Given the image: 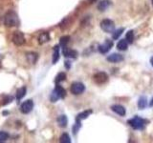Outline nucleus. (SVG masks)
Listing matches in <instances>:
<instances>
[{"instance_id":"obj_5","label":"nucleus","mask_w":153,"mask_h":143,"mask_svg":"<svg viewBox=\"0 0 153 143\" xmlns=\"http://www.w3.org/2000/svg\"><path fill=\"white\" fill-rule=\"evenodd\" d=\"M70 90H71V93L73 94L79 95V94H81L85 91V86L81 82H74L71 85Z\"/></svg>"},{"instance_id":"obj_18","label":"nucleus","mask_w":153,"mask_h":143,"mask_svg":"<svg viewBox=\"0 0 153 143\" xmlns=\"http://www.w3.org/2000/svg\"><path fill=\"white\" fill-rule=\"evenodd\" d=\"M92 113H93L92 110H87V111H84L82 113H80L78 114V116H76V120L81 121V120H83V119H86Z\"/></svg>"},{"instance_id":"obj_33","label":"nucleus","mask_w":153,"mask_h":143,"mask_svg":"<svg viewBox=\"0 0 153 143\" xmlns=\"http://www.w3.org/2000/svg\"><path fill=\"white\" fill-rule=\"evenodd\" d=\"M88 1H89L90 3H94V2L97 1V0H88Z\"/></svg>"},{"instance_id":"obj_13","label":"nucleus","mask_w":153,"mask_h":143,"mask_svg":"<svg viewBox=\"0 0 153 143\" xmlns=\"http://www.w3.org/2000/svg\"><path fill=\"white\" fill-rule=\"evenodd\" d=\"M55 91H56V93L57 94V95H59V99L60 98L63 99L66 97V91H65V89L62 87V86H60L59 83L56 84V88H55Z\"/></svg>"},{"instance_id":"obj_17","label":"nucleus","mask_w":153,"mask_h":143,"mask_svg":"<svg viewBox=\"0 0 153 143\" xmlns=\"http://www.w3.org/2000/svg\"><path fill=\"white\" fill-rule=\"evenodd\" d=\"M128 48V42L126 39H121L117 44V49L119 51H126Z\"/></svg>"},{"instance_id":"obj_16","label":"nucleus","mask_w":153,"mask_h":143,"mask_svg":"<svg viewBox=\"0 0 153 143\" xmlns=\"http://www.w3.org/2000/svg\"><path fill=\"white\" fill-rule=\"evenodd\" d=\"M49 40H50V35L46 32H41L39 36H38V43L39 44H44V43L48 42Z\"/></svg>"},{"instance_id":"obj_29","label":"nucleus","mask_w":153,"mask_h":143,"mask_svg":"<svg viewBox=\"0 0 153 143\" xmlns=\"http://www.w3.org/2000/svg\"><path fill=\"white\" fill-rule=\"evenodd\" d=\"M80 121H79V120H76V124H75V125L73 126V128H72V129H73V133H75V135H76V133H78V131L79 130V128H80Z\"/></svg>"},{"instance_id":"obj_26","label":"nucleus","mask_w":153,"mask_h":143,"mask_svg":"<svg viewBox=\"0 0 153 143\" xmlns=\"http://www.w3.org/2000/svg\"><path fill=\"white\" fill-rule=\"evenodd\" d=\"M66 79V74L65 73H59L56 76V83H59V82H62V81H64Z\"/></svg>"},{"instance_id":"obj_12","label":"nucleus","mask_w":153,"mask_h":143,"mask_svg":"<svg viewBox=\"0 0 153 143\" xmlns=\"http://www.w3.org/2000/svg\"><path fill=\"white\" fill-rule=\"evenodd\" d=\"M110 6H111V1H110V0H102V1H100L99 3L98 9L100 12H104V11H106Z\"/></svg>"},{"instance_id":"obj_31","label":"nucleus","mask_w":153,"mask_h":143,"mask_svg":"<svg viewBox=\"0 0 153 143\" xmlns=\"http://www.w3.org/2000/svg\"><path fill=\"white\" fill-rule=\"evenodd\" d=\"M149 106H150V107H153V97H152V99H151V102H150V104H149Z\"/></svg>"},{"instance_id":"obj_6","label":"nucleus","mask_w":153,"mask_h":143,"mask_svg":"<svg viewBox=\"0 0 153 143\" xmlns=\"http://www.w3.org/2000/svg\"><path fill=\"white\" fill-rule=\"evenodd\" d=\"M12 41L14 45L16 46H21L25 43V37H24V35L21 32H16L13 35V38Z\"/></svg>"},{"instance_id":"obj_23","label":"nucleus","mask_w":153,"mask_h":143,"mask_svg":"<svg viewBox=\"0 0 153 143\" xmlns=\"http://www.w3.org/2000/svg\"><path fill=\"white\" fill-rule=\"evenodd\" d=\"M59 142H61V143H70L71 142V138H70L68 133H62L60 138H59Z\"/></svg>"},{"instance_id":"obj_22","label":"nucleus","mask_w":153,"mask_h":143,"mask_svg":"<svg viewBox=\"0 0 153 143\" xmlns=\"http://www.w3.org/2000/svg\"><path fill=\"white\" fill-rule=\"evenodd\" d=\"M126 40L129 43V44H132L133 41H134V32L133 31H128L126 32Z\"/></svg>"},{"instance_id":"obj_11","label":"nucleus","mask_w":153,"mask_h":143,"mask_svg":"<svg viewBox=\"0 0 153 143\" xmlns=\"http://www.w3.org/2000/svg\"><path fill=\"white\" fill-rule=\"evenodd\" d=\"M63 55L65 57H69V58H76L78 57V52L63 48Z\"/></svg>"},{"instance_id":"obj_19","label":"nucleus","mask_w":153,"mask_h":143,"mask_svg":"<svg viewBox=\"0 0 153 143\" xmlns=\"http://www.w3.org/2000/svg\"><path fill=\"white\" fill-rule=\"evenodd\" d=\"M26 93H27V88L25 87V86H24V87L19 88V89L16 91V99H17V100L22 99L24 97H25Z\"/></svg>"},{"instance_id":"obj_14","label":"nucleus","mask_w":153,"mask_h":143,"mask_svg":"<svg viewBox=\"0 0 153 143\" xmlns=\"http://www.w3.org/2000/svg\"><path fill=\"white\" fill-rule=\"evenodd\" d=\"M57 121V124H59V126L61 127V128H65L67 126V124H68V118H67L66 116L64 114H61L56 119Z\"/></svg>"},{"instance_id":"obj_1","label":"nucleus","mask_w":153,"mask_h":143,"mask_svg":"<svg viewBox=\"0 0 153 143\" xmlns=\"http://www.w3.org/2000/svg\"><path fill=\"white\" fill-rule=\"evenodd\" d=\"M127 123L134 129V130H143L146 126V120L138 116H135L133 118L129 119Z\"/></svg>"},{"instance_id":"obj_32","label":"nucleus","mask_w":153,"mask_h":143,"mask_svg":"<svg viewBox=\"0 0 153 143\" xmlns=\"http://www.w3.org/2000/svg\"><path fill=\"white\" fill-rule=\"evenodd\" d=\"M150 63H151V65H152V67H153V56L150 58Z\"/></svg>"},{"instance_id":"obj_28","label":"nucleus","mask_w":153,"mask_h":143,"mask_svg":"<svg viewBox=\"0 0 153 143\" xmlns=\"http://www.w3.org/2000/svg\"><path fill=\"white\" fill-rule=\"evenodd\" d=\"M59 99V95H57V94L56 93V91L54 90V91H53V93L51 94V95H50V100L52 102H56Z\"/></svg>"},{"instance_id":"obj_35","label":"nucleus","mask_w":153,"mask_h":143,"mask_svg":"<svg viewBox=\"0 0 153 143\" xmlns=\"http://www.w3.org/2000/svg\"><path fill=\"white\" fill-rule=\"evenodd\" d=\"M151 1H152V5H153V0H151Z\"/></svg>"},{"instance_id":"obj_9","label":"nucleus","mask_w":153,"mask_h":143,"mask_svg":"<svg viewBox=\"0 0 153 143\" xmlns=\"http://www.w3.org/2000/svg\"><path fill=\"white\" fill-rule=\"evenodd\" d=\"M111 110L114 113H116L117 114H119V116H126V108H124L123 106H122V105H118V104L112 105Z\"/></svg>"},{"instance_id":"obj_10","label":"nucleus","mask_w":153,"mask_h":143,"mask_svg":"<svg viewBox=\"0 0 153 143\" xmlns=\"http://www.w3.org/2000/svg\"><path fill=\"white\" fill-rule=\"evenodd\" d=\"M107 61L111 62V63H118L123 60V56L120 54H112L107 56Z\"/></svg>"},{"instance_id":"obj_27","label":"nucleus","mask_w":153,"mask_h":143,"mask_svg":"<svg viewBox=\"0 0 153 143\" xmlns=\"http://www.w3.org/2000/svg\"><path fill=\"white\" fill-rule=\"evenodd\" d=\"M8 138H9V133L7 132H4V131L0 132V142L6 141Z\"/></svg>"},{"instance_id":"obj_3","label":"nucleus","mask_w":153,"mask_h":143,"mask_svg":"<svg viewBox=\"0 0 153 143\" xmlns=\"http://www.w3.org/2000/svg\"><path fill=\"white\" fill-rule=\"evenodd\" d=\"M100 28L105 32H113L115 31V23L110 19H103L100 22Z\"/></svg>"},{"instance_id":"obj_25","label":"nucleus","mask_w":153,"mask_h":143,"mask_svg":"<svg viewBox=\"0 0 153 143\" xmlns=\"http://www.w3.org/2000/svg\"><path fill=\"white\" fill-rule=\"evenodd\" d=\"M69 40H70V36H69V35H64V36H62V37L60 38V40H59V45H60L61 47L65 48L66 45H67V43L69 42Z\"/></svg>"},{"instance_id":"obj_8","label":"nucleus","mask_w":153,"mask_h":143,"mask_svg":"<svg viewBox=\"0 0 153 143\" xmlns=\"http://www.w3.org/2000/svg\"><path fill=\"white\" fill-rule=\"evenodd\" d=\"M112 47H113V42L109 39H106L104 41V43L99 46V52L100 54H106L107 52L111 50Z\"/></svg>"},{"instance_id":"obj_21","label":"nucleus","mask_w":153,"mask_h":143,"mask_svg":"<svg viewBox=\"0 0 153 143\" xmlns=\"http://www.w3.org/2000/svg\"><path fill=\"white\" fill-rule=\"evenodd\" d=\"M146 104H147V100L146 97H141L138 100V107L140 109H145L146 107Z\"/></svg>"},{"instance_id":"obj_30","label":"nucleus","mask_w":153,"mask_h":143,"mask_svg":"<svg viewBox=\"0 0 153 143\" xmlns=\"http://www.w3.org/2000/svg\"><path fill=\"white\" fill-rule=\"evenodd\" d=\"M64 66H65V68H67V69H70V67H71V63H70V61H65V64H64Z\"/></svg>"},{"instance_id":"obj_2","label":"nucleus","mask_w":153,"mask_h":143,"mask_svg":"<svg viewBox=\"0 0 153 143\" xmlns=\"http://www.w3.org/2000/svg\"><path fill=\"white\" fill-rule=\"evenodd\" d=\"M4 24L6 27H13V26H17L18 24V18L16 13L13 12V11H10L6 13L4 18Z\"/></svg>"},{"instance_id":"obj_15","label":"nucleus","mask_w":153,"mask_h":143,"mask_svg":"<svg viewBox=\"0 0 153 143\" xmlns=\"http://www.w3.org/2000/svg\"><path fill=\"white\" fill-rule=\"evenodd\" d=\"M37 57H38V55H37L36 52H27L26 54V58H27L28 62H30L31 64L36 63V60H37Z\"/></svg>"},{"instance_id":"obj_4","label":"nucleus","mask_w":153,"mask_h":143,"mask_svg":"<svg viewBox=\"0 0 153 143\" xmlns=\"http://www.w3.org/2000/svg\"><path fill=\"white\" fill-rule=\"evenodd\" d=\"M93 78L96 83L99 85H102V84H104L105 82H107L108 75L106 73H104V72H99V73H96L94 74Z\"/></svg>"},{"instance_id":"obj_20","label":"nucleus","mask_w":153,"mask_h":143,"mask_svg":"<svg viewBox=\"0 0 153 143\" xmlns=\"http://www.w3.org/2000/svg\"><path fill=\"white\" fill-rule=\"evenodd\" d=\"M59 59V46L56 45L54 47V55H53V64H56Z\"/></svg>"},{"instance_id":"obj_34","label":"nucleus","mask_w":153,"mask_h":143,"mask_svg":"<svg viewBox=\"0 0 153 143\" xmlns=\"http://www.w3.org/2000/svg\"><path fill=\"white\" fill-rule=\"evenodd\" d=\"M3 114L5 116V114H8V112H3Z\"/></svg>"},{"instance_id":"obj_7","label":"nucleus","mask_w":153,"mask_h":143,"mask_svg":"<svg viewBox=\"0 0 153 143\" xmlns=\"http://www.w3.org/2000/svg\"><path fill=\"white\" fill-rule=\"evenodd\" d=\"M33 109V100H31V99L24 101L21 104V106H20V111H21V113L22 114H25L31 113Z\"/></svg>"},{"instance_id":"obj_24","label":"nucleus","mask_w":153,"mask_h":143,"mask_svg":"<svg viewBox=\"0 0 153 143\" xmlns=\"http://www.w3.org/2000/svg\"><path fill=\"white\" fill-rule=\"evenodd\" d=\"M123 31H124V29L123 28H120V29H118V30H115L112 33V37H113V39H118V38L122 35V33L123 32Z\"/></svg>"}]
</instances>
